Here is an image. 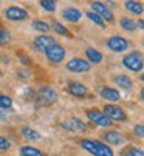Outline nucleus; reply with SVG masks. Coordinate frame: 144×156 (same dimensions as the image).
<instances>
[{"instance_id":"1","label":"nucleus","mask_w":144,"mask_h":156,"mask_svg":"<svg viewBox=\"0 0 144 156\" xmlns=\"http://www.w3.org/2000/svg\"><path fill=\"white\" fill-rule=\"evenodd\" d=\"M81 147L84 150H87L88 153H91L93 156H113L115 154L113 150L107 144H104L98 139H82Z\"/></svg>"},{"instance_id":"2","label":"nucleus","mask_w":144,"mask_h":156,"mask_svg":"<svg viewBox=\"0 0 144 156\" xmlns=\"http://www.w3.org/2000/svg\"><path fill=\"white\" fill-rule=\"evenodd\" d=\"M123 65L126 66L127 70L133 71V73H141L142 68H144V60H142L141 53L132 51V53L126 54V56L123 57Z\"/></svg>"},{"instance_id":"3","label":"nucleus","mask_w":144,"mask_h":156,"mask_svg":"<svg viewBox=\"0 0 144 156\" xmlns=\"http://www.w3.org/2000/svg\"><path fill=\"white\" fill-rule=\"evenodd\" d=\"M85 115H87V118H88L94 125L102 127V128H109V127H112V124H113V122L104 115V111L99 110V108H88V110H85Z\"/></svg>"},{"instance_id":"4","label":"nucleus","mask_w":144,"mask_h":156,"mask_svg":"<svg viewBox=\"0 0 144 156\" xmlns=\"http://www.w3.org/2000/svg\"><path fill=\"white\" fill-rule=\"evenodd\" d=\"M90 8H91L93 12L98 14L104 22H107V23H115V14H113V11L109 6H105L104 2L93 0V2H90Z\"/></svg>"},{"instance_id":"5","label":"nucleus","mask_w":144,"mask_h":156,"mask_svg":"<svg viewBox=\"0 0 144 156\" xmlns=\"http://www.w3.org/2000/svg\"><path fill=\"white\" fill-rule=\"evenodd\" d=\"M129 40L123 36H118V34H113L107 39V48L112 51V53H116V54H121V53H126L129 50Z\"/></svg>"},{"instance_id":"6","label":"nucleus","mask_w":144,"mask_h":156,"mask_svg":"<svg viewBox=\"0 0 144 156\" xmlns=\"http://www.w3.org/2000/svg\"><path fill=\"white\" fill-rule=\"evenodd\" d=\"M65 54H67V50L64 45L61 43H53V45L45 51V57L50 63H61L64 59H65Z\"/></svg>"},{"instance_id":"7","label":"nucleus","mask_w":144,"mask_h":156,"mask_svg":"<svg viewBox=\"0 0 144 156\" xmlns=\"http://www.w3.org/2000/svg\"><path fill=\"white\" fill-rule=\"evenodd\" d=\"M104 115L110 119V121H115V122H124L127 119V115H126V111L123 107H119L116 104H107L104 108Z\"/></svg>"},{"instance_id":"8","label":"nucleus","mask_w":144,"mask_h":156,"mask_svg":"<svg viewBox=\"0 0 144 156\" xmlns=\"http://www.w3.org/2000/svg\"><path fill=\"white\" fill-rule=\"evenodd\" d=\"M3 16L9 22H25L30 19L28 11L25 8H20V6H8L3 11Z\"/></svg>"},{"instance_id":"9","label":"nucleus","mask_w":144,"mask_h":156,"mask_svg":"<svg viewBox=\"0 0 144 156\" xmlns=\"http://www.w3.org/2000/svg\"><path fill=\"white\" fill-rule=\"evenodd\" d=\"M56 101H57V94L51 87H43L39 90V93H37V104L39 105L48 107V105H53Z\"/></svg>"},{"instance_id":"10","label":"nucleus","mask_w":144,"mask_h":156,"mask_svg":"<svg viewBox=\"0 0 144 156\" xmlns=\"http://www.w3.org/2000/svg\"><path fill=\"white\" fill-rule=\"evenodd\" d=\"M67 70L71 71V73H78V74H82V73H88L90 71V63L82 59V57H73L67 62Z\"/></svg>"},{"instance_id":"11","label":"nucleus","mask_w":144,"mask_h":156,"mask_svg":"<svg viewBox=\"0 0 144 156\" xmlns=\"http://www.w3.org/2000/svg\"><path fill=\"white\" fill-rule=\"evenodd\" d=\"M53 43H56V39L53 36H48V34H40V36H36L34 40H33V45L37 51L40 53H45L48 48H50Z\"/></svg>"},{"instance_id":"12","label":"nucleus","mask_w":144,"mask_h":156,"mask_svg":"<svg viewBox=\"0 0 144 156\" xmlns=\"http://www.w3.org/2000/svg\"><path fill=\"white\" fill-rule=\"evenodd\" d=\"M61 16L65 22H70V23H79L81 19H82V11L79 8H75V6H67L61 11Z\"/></svg>"},{"instance_id":"13","label":"nucleus","mask_w":144,"mask_h":156,"mask_svg":"<svg viewBox=\"0 0 144 156\" xmlns=\"http://www.w3.org/2000/svg\"><path fill=\"white\" fill-rule=\"evenodd\" d=\"M67 90H68L70 94H73L75 98L84 99V98L88 96V88H87L84 83L76 82V80H70V82L67 83Z\"/></svg>"},{"instance_id":"14","label":"nucleus","mask_w":144,"mask_h":156,"mask_svg":"<svg viewBox=\"0 0 144 156\" xmlns=\"http://www.w3.org/2000/svg\"><path fill=\"white\" fill-rule=\"evenodd\" d=\"M61 125H62V128H65L67 131H71V133H79V131H85V130H87L85 122H82V121L78 119V118L67 119V121H64Z\"/></svg>"},{"instance_id":"15","label":"nucleus","mask_w":144,"mask_h":156,"mask_svg":"<svg viewBox=\"0 0 144 156\" xmlns=\"http://www.w3.org/2000/svg\"><path fill=\"white\" fill-rule=\"evenodd\" d=\"M102 141H105L109 145H121L124 144V136L121 135L119 131H115V130H109V131H104L101 135Z\"/></svg>"},{"instance_id":"16","label":"nucleus","mask_w":144,"mask_h":156,"mask_svg":"<svg viewBox=\"0 0 144 156\" xmlns=\"http://www.w3.org/2000/svg\"><path fill=\"white\" fill-rule=\"evenodd\" d=\"M84 53H85L87 62H88L90 65H91V63L99 65V63H102V60H104V54H102L99 50H96L94 47H87Z\"/></svg>"},{"instance_id":"17","label":"nucleus","mask_w":144,"mask_h":156,"mask_svg":"<svg viewBox=\"0 0 144 156\" xmlns=\"http://www.w3.org/2000/svg\"><path fill=\"white\" fill-rule=\"evenodd\" d=\"M101 98L110 104H116L119 99H121V94H119V91L116 90V88H112V87H104L101 90Z\"/></svg>"},{"instance_id":"18","label":"nucleus","mask_w":144,"mask_h":156,"mask_svg":"<svg viewBox=\"0 0 144 156\" xmlns=\"http://www.w3.org/2000/svg\"><path fill=\"white\" fill-rule=\"evenodd\" d=\"M124 8H126V11H129L133 16H141L142 11H144L142 3L138 2V0H126V2H124Z\"/></svg>"},{"instance_id":"19","label":"nucleus","mask_w":144,"mask_h":156,"mask_svg":"<svg viewBox=\"0 0 144 156\" xmlns=\"http://www.w3.org/2000/svg\"><path fill=\"white\" fill-rule=\"evenodd\" d=\"M113 80H115V85H118L123 90H132V87H133V80L127 74H118L115 76Z\"/></svg>"},{"instance_id":"20","label":"nucleus","mask_w":144,"mask_h":156,"mask_svg":"<svg viewBox=\"0 0 144 156\" xmlns=\"http://www.w3.org/2000/svg\"><path fill=\"white\" fill-rule=\"evenodd\" d=\"M119 27H121L124 31H129V33H132V31H135L138 28L136 20L132 19V17H121L119 19Z\"/></svg>"},{"instance_id":"21","label":"nucleus","mask_w":144,"mask_h":156,"mask_svg":"<svg viewBox=\"0 0 144 156\" xmlns=\"http://www.w3.org/2000/svg\"><path fill=\"white\" fill-rule=\"evenodd\" d=\"M57 34H61V36H65V37H68V39H71V37H75L73 34H71V31L65 27V25H62L61 22H57V20H51V25H50Z\"/></svg>"},{"instance_id":"22","label":"nucleus","mask_w":144,"mask_h":156,"mask_svg":"<svg viewBox=\"0 0 144 156\" xmlns=\"http://www.w3.org/2000/svg\"><path fill=\"white\" fill-rule=\"evenodd\" d=\"M20 156H46V154L36 147L23 145V147H20Z\"/></svg>"},{"instance_id":"23","label":"nucleus","mask_w":144,"mask_h":156,"mask_svg":"<svg viewBox=\"0 0 144 156\" xmlns=\"http://www.w3.org/2000/svg\"><path fill=\"white\" fill-rule=\"evenodd\" d=\"M20 133H22V136L25 138L27 141H37V139H40V133L33 130V128H30V127H23L20 130Z\"/></svg>"},{"instance_id":"24","label":"nucleus","mask_w":144,"mask_h":156,"mask_svg":"<svg viewBox=\"0 0 144 156\" xmlns=\"http://www.w3.org/2000/svg\"><path fill=\"white\" fill-rule=\"evenodd\" d=\"M85 16H87V19L91 22V23H94L96 27H99L101 30H105V27H107V25H105V22H104L98 14H96V12H93V11H87Z\"/></svg>"},{"instance_id":"25","label":"nucleus","mask_w":144,"mask_h":156,"mask_svg":"<svg viewBox=\"0 0 144 156\" xmlns=\"http://www.w3.org/2000/svg\"><path fill=\"white\" fill-rule=\"evenodd\" d=\"M33 28H34L36 31L42 33V34H46L48 31L51 30L50 23H48V22H45V20H40V19H36V20H33Z\"/></svg>"},{"instance_id":"26","label":"nucleus","mask_w":144,"mask_h":156,"mask_svg":"<svg viewBox=\"0 0 144 156\" xmlns=\"http://www.w3.org/2000/svg\"><path fill=\"white\" fill-rule=\"evenodd\" d=\"M39 5H40V8L43 11L50 12V14L56 12V8H57V2H56V0H39Z\"/></svg>"},{"instance_id":"27","label":"nucleus","mask_w":144,"mask_h":156,"mask_svg":"<svg viewBox=\"0 0 144 156\" xmlns=\"http://www.w3.org/2000/svg\"><path fill=\"white\" fill-rule=\"evenodd\" d=\"M121 156H144L142 150L141 148H136V147H129L126 150L121 151Z\"/></svg>"},{"instance_id":"28","label":"nucleus","mask_w":144,"mask_h":156,"mask_svg":"<svg viewBox=\"0 0 144 156\" xmlns=\"http://www.w3.org/2000/svg\"><path fill=\"white\" fill-rule=\"evenodd\" d=\"M13 107V99L6 94H0V108H11Z\"/></svg>"},{"instance_id":"29","label":"nucleus","mask_w":144,"mask_h":156,"mask_svg":"<svg viewBox=\"0 0 144 156\" xmlns=\"http://www.w3.org/2000/svg\"><path fill=\"white\" fill-rule=\"evenodd\" d=\"M11 148V142L5 138V136H2L0 135V153H3V151H8Z\"/></svg>"},{"instance_id":"30","label":"nucleus","mask_w":144,"mask_h":156,"mask_svg":"<svg viewBox=\"0 0 144 156\" xmlns=\"http://www.w3.org/2000/svg\"><path fill=\"white\" fill-rule=\"evenodd\" d=\"M11 42V36L8 31L5 30H0V45H6V43Z\"/></svg>"},{"instance_id":"31","label":"nucleus","mask_w":144,"mask_h":156,"mask_svg":"<svg viewBox=\"0 0 144 156\" xmlns=\"http://www.w3.org/2000/svg\"><path fill=\"white\" fill-rule=\"evenodd\" d=\"M135 135L138 136V138H142L144 136V125L142 124H138V125H135Z\"/></svg>"},{"instance_id":"32","label":"nucleus","mask_w":144,"mask_h":156,"mask_svg":"<svg viewBox=\"0 0 144 156\" xmlns=\"http://www.w3.org/2000/svg\"><path fill=\"white\" fill-rule=\"evenodd\" d=\"M19 59H20V63H23V65H30V63H31V60H30V57H28V56L20 54V56H19Z\"/></svg>"}]
</instances>
